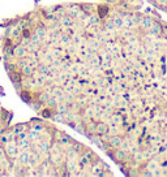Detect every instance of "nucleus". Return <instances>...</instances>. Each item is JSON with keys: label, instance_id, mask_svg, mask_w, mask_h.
I'll use <instances>...</instances> for the list:
<instances>
[{"label": "nucleus", "instance_id": "1", "mask_svg": "<svg viewBox=\"0 0 167 177\" xmlns=\"http://www.w3.org/2000/svg\"><path fill=\"white\" fill-rule=\"evenodd\" d=\"M0 176H112L86 145L45 117L0 128Z\"/></svg>", "mask_w": 167, "mask_h": 177}, {"label": "nucleus", "instance_id": "2", "mask_svg": "<svg viewBox=\"0 0 167 177\" xmlns=\"http://www.w3.org/2000/svg\"><path fill=\"white\" fill-rule=\"evenodd\" d=\"M154 2H157L158 4H167V0H154Z\"/></svg>", "mask_w": 167, "mask_h": 177}]
</instances>
